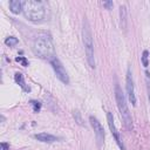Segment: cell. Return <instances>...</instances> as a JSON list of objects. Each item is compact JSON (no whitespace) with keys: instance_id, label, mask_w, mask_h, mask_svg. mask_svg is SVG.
<instances>
[{"instance_id":"cell-9","label":"cell","mask_w":150,"mask_h":150,"mask_svg":"<svg viewBox=\"0 0 150 150\" xmlns=\"http://www.w3.org/2000/svg\"><path fill=\"white\" fill-rule=\"evenodd\" d=\"M34 137L40 141V142H43V143H53V142H56L59 138L56 136H53L50 134H47V132H41V134H36L34 135Z\"/></svg>"},{"instance_id":"cell-5","label":"cell","mask_w":150,"mask_h":150,"mask_svg":"<svg viewBox=\"0 0 150 150\" xmlns=\"http://www.w3.org/2000/svg\"><path fill=\"white\" fill-rule=\"evenodd\" d=\"M50 64H52V67H53V69H54V71H55L56 77H57L62 83L68 84V83H69V76H68V73L66 71L63 64L61 63V61L55 56V57H53V59L50 60Z\"/></svg>"},{"instance_id":"cell-17","label":"cell","mask_w":150,"mask_h":150,"mask_svg":"<svg viewBox=\"0 0 150 150\" xmlns=\"http://www.w3.org/2000/svg\"><path fill=\"white\" fill-rule=\"evenodd\" d=\"M74 118H75V121L81 125L82 124V118H81V115H80V111L79 110H74Z\"/></svg>"},{"instance_id":"cell-14","label":"cell","mask_w":150,"mask_h":150,"mask_svg":"<svg viewBox=\"0 0 150 150\" xmlns=\"http://www.w3.org/2000/svg\"><path fill=\"white\" fill-rule=\"evenodd\" d=\"M30 105L33 107V111H34V112H39L40 109H41V103H40L39 101L32 100V101H30Z\"/></svg>"},{"instance_id":"cell-1","label":"cell","mask_w":150,"mask_h":150,"mask_svg":"<svg viewBox=\"0 0 150 150\" xmlns=\"http://www.w3.org/2000/svg\"><path fill=\"white\" fill-rule=\"evenodd\" d=\"M22 12L26 19L32 22H42L46 19L47 8L43 2L35 1V0H27L22 1Z\"/></svg>"},{"instance_id":"cell-19","label":"cell","mask_w":150,"mask_h":150,"mask_svg":"<svg viewBox=\"0 0 150 150\" xmlns=\"http://www.w3.org/2000/svg\"><path fill=\"white\" fill-rule=\"evenodd\" d=\"M103 6H104L105 8H108V9H111L112 6H114V4H112V1H104V2H103Z\"/></svg>"},{"instance_id":"cell-12","label":"cell","mask_w":150,"mask_h":150,"mask_svg":"<svg viewBox=\"0 0 150 150\" xmlns=\"http://www.w3.org/2000/svg\"><path fill=\"white\" fill-rule=\"evenodd\" d=\"M14 79H15V82H16L25 91H29V90H30V88L26 86V83H25V81H23V76H22L21 73H16L15 76H14Z\"/></svg>"},{"instance_id":"cell-15","label":"cell","mask_w":150,"mask_h":150,"mask_svg":"<svg viewBox=\"0 0 150 150\" xmlns=\"http://www.w3.org/2000/svg\"><path fill=\"white\" fill-rule=\"evenodd\" d=\"M148 56H149V52L148 50H143V54H142V63H143V66L146 68L148 67V64H149V62H148Z\"/></svg>"},{"instance_id":"cell-3","label":"cell","mask_w":150,"mask_h":150,"mask_svg":"<svg viewBox=\"0 0 150 150\" xmlns=\"http://www.w3.org/2000/svg\"><path fill=\"white\" fill-rule=\"evenodd\" d=\"M82 40L84 45V52L87 56V62L90 68H95V56H94V43H93V35L91 29L88 22V19L84 18L82 21Z\"/></svg>"},{"instance_id":"cell-7","label":"cell","mask_w":150,"mask_h":150,"mask_svg":"<svg viewBox=\"0 0 150 150\" xmlns=\"http://www.w3.org/2000/svg\"><path fill=\"white\" fill-rule=\"evenodd\" d=\"M127 94L130 103L132 105H136V95H135V87H134V79L130 68L127 71Z\"/></svg>"},{"instance_id":"cell-4","label":"cell","mask_w":150,"mask_h":150,"mask_svg":"<svg viewBox=\"0 0 150 150\" xmlns=\"http://www.w3.org/2000/svg\"><path fill=\"white\" fill-rule=\"evenodd\" d=\"M115 98H116V103L121 114V117L123 120V123L125 125V128L128 130H132V118H131V114L129 111L128 104H127V100L125 96L121 89V87L118 84H115Z\"/></svg>"},{"instance_id":"cell-13","label":"cell","mask_w":150,"mask_h":150,"mask_svg":"<svg viewBox=\"0 0 150 150\" xmlns=\"http://www.w3.org/2000/svg\"><path fill=\"white\" fill-rule=\"evenodd\" d=\"M18 42H19V40H18L16 38H14V36H8V38L5 40V43H6L7 46H9V47L15 46Z\"/></svg>"},{"instance_id":"cell-16","label":"cell","mask_w":150,"mask_h":150,"mask_svg":"<svg viewBox=\"0 0 150 150\" xmlns=\"http://www.w3.org/2000/svg\"><path fill=\"white\" fill-rule=\"evenodd\" d=\"M15 61H16V62H20L23 67H27V66H28V60H27L25 56H18V57L15 59Z\"/></svg>"},{"instance_id":"cell-18","label":"cell","mask_w":150,"mask_h":150,"mask_svg":"<svg viewBox=\"0 0 150 150\" xmlns=\"http://www.w3.org/2000/svg\"><path fill=\"white\" fill-rule=\"evenodd\" d=\"M145 74H146V84H148V94H149V100H150V80H149V77H150V73H149V71H145Z\"/></svg>"},{"instance_id":"cell-11","label":"cell","mask_w":150,"mask_h":150,"mask_svg":"<svg viewBox=\"0 0 150 150\" xmlns=\"http://www.w3.org/2000/svg\"><path fill=\"white\" fill-rule=\"evenodd\" d=\"M9 9L14 14H19L22 9V2L18 0H11L9 1Z\"/></svg>"},{"instance_id":"cell-2","label":"cell","mask_w":150,"mask_h":150,"mask_svg":"<svg viewBox=\"0 0 150 150\" xmlns=\"http://www.w3.org/2000/svg\"><path fill=\"white\" fill-rule=\"evenodd\" d=\"M34 53L41 59H48L49 61L55 57V49L50 38L46 34H39L33 42Z\"/></svg>"},{"instance_id":"cell-10","label":"cell","mask_w":150,"mask_h":150,"mask_svg":"<svg viewBox=\"0 0 150 150\" xmlns=\"http://www.w3.org/2000/svg\"><path fill=\"white\" fill-rule=\"evenodd\" d=\"M120 26L122 29H127V7L124 5L120 6Z\"/></svg>"},{"instance_id":"cell-8","label":"cell","mask_w":150,"mask_h":150,"mask_svg":"<svg viewBox=\"0 0 150 150\" xmlns=\"http://www.w3.org/2000/svg\"><path fill=\"white\" fill-rule=\"evenodd\" d=\"M107 121H108V125H109V128H110V131H111V134H112V136H114L116 143L118 144L120 149H121V150H125V148H124V145H123V142H122V139H121L120 132L117 131V129H116V127H115L114 116H112L111 112H107Z\"/></svg>"},{"instance_id":"cell-20","label":"cell","mask_w":150,"mask_h":150,"mask_svg":"<svg viewBox=\"0 0 150 150\" xmlns=\"http://www.w3.org/2000/svg\"><path fill=\"white\" fill-rule=\"evenodd\" d=\"M8 149H9V144L8 143H5V142L0 143V150H8Z\"/></svg>"},{"instance_id":"cell-6","label":"cell","mask_w":150,"mask_h":150,"mask_svg":"<svg viewBox=\"0 0 150 150\" xmlns=\"http://www.w3.org/2000/svg\"><path fill=\"white\" fill-rule=\"evenodd\" d=\"M89 122H90V124L93 127V130H94V134H95V137H96V141H97V145H98V148H101L103 142H104V130H103V127L101 125L98 120L96 117H94V116L89 117Z\"/></svg>"}]
</instances>
